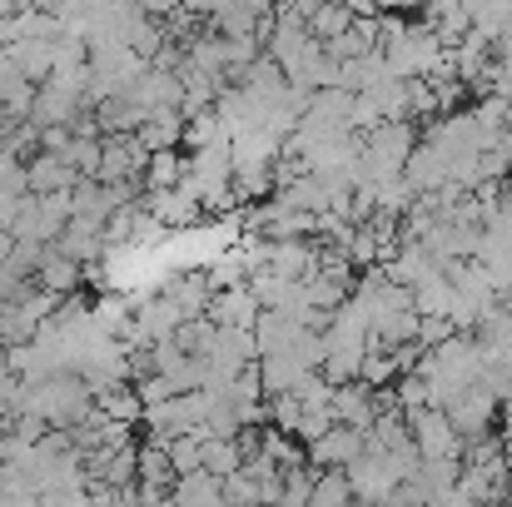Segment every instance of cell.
<instances>
[{
  "label": "cell",
  "instance_id": "6da1fadb",
  "mask_svg": "<svg viewBox=\"0 0 512 507\" xmlns=\"http://www.w3.org/2000/svg\"><path fill=\"white\" fill-rule=\"evenodd\" d=\"M403 423L413 433L418 458H463V438H458V428L448 423L443 408H408Z\"/></svg>",
  "mask_w": 512,
  "mask_h": 507
},
{
  "label": "cell",
  "instance_id": "7a4b0ae2",
  "mask_svg": "<svg viewBox=\"0 0 512 507\" xmlns=\"http://www.w3.org/2000/svg\"><path fill=\"white\" fill-rule=\"evenodd\" d=\"M329 418L343 423V428H358V433H368L373 423H378V388H368V383H334V398H329Z\"/></svg>",
  "mask_w": 512,
  "mask_h": 507
},
{
  "label": "cell",
  "instance_id": "3957f363",
  "mask_svg": "<svg viewBox=\"0 0 512 507\" xmlns=\"http://www.w3.org/2000/svg\"><path fill=\"white\" fill-rule=\"evenodd\" d=\"M358 453H363V433L334 423L324 438H314V443H309V453H304V458H309L314 468H348Z\"/></svg>",
  "mask_w": 512,
  "mask_h": 507
},
{
  "label": "cell",
  "instance_id": "277c9868",
  "mask_svg": "<svg viewBox=\"0 0 512 507\" xmlns=\"http://www.w3.org/2000/svg\"><path fill=\"white\" fill-rule=\"evenodd\" d=\"M209 319H214L219 329H254V319H259V299H254L249 289H229V294L209 299Z\"/></svg>",
  "mask_w": 512,
  "mask_h": 507
},
{
  "label": "cell",
  "instance_id": "5b68a950",
  "mask_svg": "<svg viewBox=\"0 0 512 507\" xmlns=\"http://www.w3.org/2000/svg\"><path fill=\"white\" fill-rule=\"evenodd\" d=\"M174 507H229L224 503V483L214 473L194 468V473L174 478Z\"/></svg>",
  "mask_w": 512,
  "mask_h": 507
},
{
  "label": "cell",
  "instance_id": "8992f818",
  "mask_svg": "<svg viewBox=\"0 0 512 507\" xmlns=\"http://www.w3.org/2000/svg\"><path fill=\"white\" fill-rule=\"evenodd\" d=\"M309 507H353V488L343 468H314V493Z\"/></svg>",
  "mask_w": 512,
  "mask_h": 507
},
{
  "label": "cell",
  "instance_id": "52a82bcc",
  "mask_svg": "<svg viewBox=\"0 0 512 507\" xmlns=\"http://www.w3.org/2000/svg\"><path fill=\"white\" fill-rule=\"evenodd\" d=\"M150 169H155V174H150V184H155V189H170L174 179L184 174V169H179V155H165V150L150 160Z\"/></svg>",
  "mask_w": 512,
  "mask_h": 507
},
{
  "label": "cell",
  "instance_id": "ba28073f",
  "mask_svg": "<svg viewBox=\"0 0 512 507\" xmlns=\"http://www.w3.org/2000/svg\"><path fill=\"white\" fill-rule=\"evenodd\" d=\"M508 507H512V483H508Z\"/></svg>",
  "mask_w": 512,
  "mask_h": 507
}]
</instances>
